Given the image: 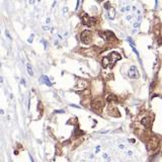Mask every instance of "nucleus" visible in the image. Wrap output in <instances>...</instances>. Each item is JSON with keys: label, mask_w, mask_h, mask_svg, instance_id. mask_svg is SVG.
<instances>
[{"label": "nucleus", "mask_w": 162, "mask_h": 162, "mask_svg": "<svg viewBox=\"0 0 162 162\" xmlns=\"http://www.w3.org/2000/svg\"><path fill=\"white\" fill-rule=\"evenodd\" d=\"M120 58H122V57H120V55L119 54V53L112 52L110 56H107V57L103 58V60H102V65H103V67H107L108 65H114V64L116 61L120 60Z\"/></svg>", "instance_id": "f257e3e1"}, {"label": "nucleus", "mask_w": 162, "mask_h": 162, "mask_svg": "<svg viewBox=\"0 0 162 162\" xmlns=\"http://www.w3.org/2000/svg\"><path fill=\"white\" fill-rule=\"evenodd\" d=\"M81 20H82V23L87 25V26H93L96 23V18L89 16L87 13H84L83 15H82Z\"/></svg>", "instance_id": "f03ea898"}, {"label": "nucleus", "mask_w": 162, "mask_h": 162, "mask_svg": "<svg viewBox=\"0 0 162 162\" xmlns=\"http://www.w3.org/2000/svg\"><path fill=\"white\" fill-rule=\"evenodd\" d=\"M81 41L82 43L84 44H89L91 42V32L89 31H84L83 32L81 33Z\"/></svg>", "instance_id": "7ed1b4c3"}, {"label": "nucleus", "mask_w": 162, "mask_h": 162, "mask_svg": "<svg viewBox=\"0 0 162 162\" xmlns=\"http://www.w3.org/2000/svg\"><path fill=\"white\" fill-rule=\"evenodd\" d=\"M128 75H129V77L132 78V79L139 78V70L137 69V67L136 66H131L130 69H129V73H128Z\"/></svg>", "instance_id": "20e7f679"}, {"label": "nucleus", "mask_w": 162, "mask_h": 162, "mask_svg": "<svg viewBox=\"0 0 162 162\" xmlns=\"http://www.w3.org/2000/svg\"><path fill=\"white\" fill-rule=\"evenodd\" d=\"M105 9H106V11H107V15H108V17H110L111 19L115 18V14H116L115 8H114L112 6H111L108 2L106 3V4H105Z\"/></svg>", "instance_id": "39448f33"}, {"label": "nucleus", "mask_w": 162, "mask_h": 162, "mask_svg": "<svg viewBox=\"0 0 162 162\" xmlns=\"http://www.w3.org/2000/svg\"><path fill=\"white\" fill-rule=\"evenodd\" d=\"M141 123H142V125L146 128V129H150V128L152 127V120H151V118H148V116L143 119Z\"/></svg>", "instance_id": "423d86ee"}, {"label": "nucleus", "mask_w": 162, "mask_h": 162, "mask_svg": "<svg viewBox=\"0 0 162 162\" xmlns=\"http://www.w3.org/2000/svg\"><path fill=\"white\" fill-rule=\"evenodd\" d=\"M100 36L102 37L104 40H106V41H110V40L115 39V35L111 32H103L100 33Z\"/></svg>", "instance_id": "0eeeda50"}, {"label": "nucleus", "mask_w": 162, "mask_h": 162, "mask_svg": "<svg viewBox=\"0 0 162 162\" xmlns=\"http://www.w3.org/2000/svg\"><path fill=\"white\" fill-rule=\"evenodd\" d=\"M157 145H158V139H157L156 137H152V138H151V140L149 141V144H148L149 149L156 148Z\"/></svg>", "instance_id": "6e6552de"}, {"label": "nucleus", "mask_w": 162, "mask_h": 162, "mask_svg": "<svg viewBox=\"0 0 162 162\" xmlns=\"http://www.w3.org/2000/svg\"><path fill=\"white\" fill-rule=\"evenodd\" d=\"M102 105H103V103H102V101H100L99 99L98 100H94L93 102H92V107L94 108V110H97V111H100L101 110V107H102Z\"/></svg>", "instance_id": "1a4fd4ad"}, {"label": "nucleus", "mask_w": 162, "mask_h": 162, "mask_svg": "<svg viewBox=\"0 0 162 162\" xmlns=\"http://www.w3.org/2000/svg\"><path fill=\"white\" fill-rule=\"evenodd\" d=\"M86 85H87V82L84 81V80H79L77 82V85H76V89H84L86 87Z\"/></svg>", "instance_id": "9d476101"}, {"label": "nucleus", "mask_w": 162, "mask_h": 162, "mask_svg": "<svg viewBox=\"0 0 162 162\" xmlns=\"http://www.w3.org/2000/svg\"><path fill=\"white\" fill-rule=\"evenodd\" d=\"M105 100L107 101V102H111V101H116V96L114 95V94H110V95H108L106 98H105Z\"/></svg>", "instance_id": "9b49d317"}, {"label": "nucleus", "mask_w": 162, "mask_h": 162, "mask_svg": "<svg viewBox=\"0 0 162 162\" xmlns=\"http://www.w3.org/2000/svg\"><path fill=\"white\" fill-rule=\"evenodd\" d=\"M42 80H44V83L46 84V85H48V86H51L52 85V83L50 82V80H49V78L47 76H42Z\"/></svg>", "instance_id": "f8f14e48"}, {"label": "nucleus", "mask_w": 162, "mask_h": 162, "mask_svg": "<svg viewBox=\"0 0 162 162\" xmlns=\"http://www.w3.org/2000/svg\"><path fill=\"white\" fill-rule=\"evenodd\" d=\"M26 69H28V74L31 75V76H32V75H33V72H32V66L29 65V64H28V65H26Z\"/></svg>", "instance_id": "ddd939ff"}, {"label": "nucleus", "mask_w": 162, "mask_h": 162, "mask_svg": "<svg viewBox=\"0 0 162 162\" xmlns=\"http://www.w3.org/2000/svg\"><path fill=\"white\" fill-rule=\"evenodd\" d=\"M32 39H33V35H32V36H31V37H29V40H28V42H29V43H32Z\"/></svg>", "instance_id": "4468645a"}, {"label": "nucleus", "mask_w": 162, "mask_h": 162, "mask_svg": "<svg viewBox=\"0 0 162 162\" xmlns=\"http://www.w3.org/2000/svg\"><path fill=\"white\" fill-rule=\"evenodd\" d=\"M6 36H7V37H9V39L11 40V37H10V35H9V32H6Z\"/></svg>", "instance_id": "2eb2a0df"}]
</instances>
